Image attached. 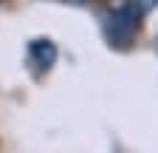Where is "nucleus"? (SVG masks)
Returning a JSON list of instances; mask_svg holds the SVG:
<instances>
[{
    "mask_svg": "<svg viewBox=\"0 0 158 153\" xmlns=\"http://www.w3.org/2000/svg\"><path fill=\"white\" fill-rule=\"evenodd\" d=\"M133 6H135L138 11H150V9L158 6V0H133Z\"/></svg>",
    "mask_w": 158,
    "mask_h": 153,
    "instance_id": "2",
    "label": "nucleus"
},
{
    "mask_svg": "<svg viewBox=\"0 0 158 153\" xmlns=\"http://www.w3.org/2000/svg\"><path fill=\"white\" fill-rule=\"evenodd\" d=\"M31 54H40V68H48L56 57V48L48 43V40H34L31 43Z\"/></svg>",
    "mask_w": 158,
    "mask_h": 153,
    "instance_id": "1",
    "label": "nucleus"
}]
</instances>
